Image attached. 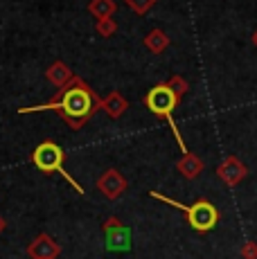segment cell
I'll return each mask as SVG.
<instances>
[{"instance_id":"3957f363","label":"cell","mask_w":257,"mask_h":259,"mask_svg":"<svg viewBox=\"0 0 257 259\" xmlns=\"http://www.w3.org/2000/svg\"><path fill=\"white\" fill-rule=\"evenodd\" d=\"M179 102H181V97H179V95H176L174 91H172L169 83H160V86H154L149 93H147V97H145L147 108H149L154 115L167 119V124H169L172 131H174V138H176V142H179L181 151L187 153V147H185V142H183V138H181V131H179V126H176L174 117H172V113H174V108L179 106Z\"/></svg>"},{"instance_id":"ba28073f","label":"cell","mask_w":257,"mask_h":259,"mask_svg":"<svg viewBox=\"0 0 257 259\" xmlns=\"http://www.w3.org/2000/svg\"><path fill=\"white\" fill-rule=\"evenodd\" d=\"M61 252V246L50 235H38L27 246V255L32 259H57Z\"/></svg>"},{"instance_id":"e0dca14e","label":"cell","mask_w":257,"mask_h":259,"mask_svg":"<svg viewBox=\"0 0 257 259\" xmlns=\"http://www.w3.org/2000/svg\"><path fill=\"white\" fill-rule=\"evenodd\" d=\"M97 29H100L102 36H111V34L115 32V23H113L111 18H106V21H100V25H97Z\"/></svg>"},{"instance_id":"4fadbf2b","label":"cell","mask_w":257,"mask_h":259,"mask_svg":"<svg viewBox=\"0 0 257 259\" xmlns=\"http://www.w3.org/2000/svg\"><path fill=\"white\" fill-rule=\"evenodd\" d=\"M72 74H70V70H68L63 63H54V66L48 70V79L54 83V86H66L68 83V79H70Z\"/></svg>"},{"instance_id":"ac0fdd59","label":"cell","mask_w":257,"mask_h":259,"mask_svg":"<svg viewBox=\"0 0 257 259\" xmlns=\"http://www.w3.org/2000/svg\"><path fill=\"white\" fill-rule=\"evenodd\" d=\"M250 41H253V46L257 48V29H255V32H253V36H250Z\"/></svg>"},{"instance_id":"7a4b0ae2","label":"cell","mask_w":257,"mask_h":259,"mask_svg":"<svg viewBox=\"0 0 257 259\" xmlns=\"http://www.w3.org/2000/svg\"><path fill=\"white\" fill-rule=\"evenodd\" d=\"M149 196L156 198V201L167 203V205H172V207H179V210L185 214L190 228L196 232H210L212 228L219 223V210L215 207V203L205 201V198H199V201L192 203V205H183V203L174 201V198L165 196V194H160V192H149Z\"/></svg>"},{"instance_id":"277c9868","label":"cell","mask_w":257,"mask_h":259,"mask_svg":"<svg viewBox=\"0 0 257 259\" xmlns=\"http://www.w3.org/2000/svg\"><path fill=\"white\" fill-rule=\"evenodd\" d=\"M63 158H66V153H63V149L59 147L57 142H41L32 151V162H34V167H36L38 171H41V174H54V171L61 174V176L66 178L72 187H75V192L83 194L81 185H79L75 178H72L70 174L63 169Z\"/></svg>"},{"instance_id":"9a60e30c","label":"cell","mask_w":257,"mask_h":259,"mask_svg":"<svg viewBox=\"0 0 257 259\" xmlns=\"http://www.w3.org/2000/svg\"><path fill=\"white\" fill-rule=\"evenodd\" d=\"M169 86H172V91L179 95V97H183V95L187 93V81L183 77H172L169 79Z\"/></svg>"},{"instance_id":"2e32d148","label":"cell","mask_w":257,"mask_h":259,"mask_svg":"<svg viewBox=\"0 0 257 259\" xmlns=\"http://www.w3.org/2000/svg\"><path fill=\"white\" fill-rule=\"evenodd\" d=\"M241 259H257V243L255 241H246L241 246Z\"/></svg>"},{"instance_id":"5b68a950","label":"cell","mask_w":257,"mask_h":259,"mask_svg":"<svg viewBox=\"0 0 257 259\" xmlns=\"http://www.w3.org/2000/svg\"><path fill=\"white\" fill-rule=\"evenodd\" d=\"M104 239H106V250L111 252H128L133 246L131 230L117 217L106 219V223H104Z\"/></svg>"},{"instance_id":"8992f818","label":"cell","mask_w":257,"mask_h":259,"mask_svg":"<svg viewBox=\"0 0 257 259\" xmlns=\"http://www.w3.org/2000/svg\"><path fill=\"white\" fill-rule=\"evenodd\" d=\"M217 176H219L228 187H235L248 176V167H246L237 156H228V158H224V162H219Z\"/></svg>"},{"instance_id":"6da1fadb","label":"cell","mask_w":257,"mask_h":259,"mask_svg":"<svg viewBox=\"0 0 257 259\" xmlns=\"http://www.w3.org/2000/svg\"><path fill=\"white\" fill-rule=\"evenodd\" d=\"M50 108H57L70 128H79L93 117V113H95L97 108H102V99L97 97L81 79H72V83L59 95L57 99H50V102L43 104V106L23 108L21 113L50 111Z\"/></svg>"},{"instance_id":"d6986e66","label":"cell","mask_w":257,"mask_h":259,"mask_svg":"<svg viewBox=\"0 0 257 259\" xmlns=\"http://www.w3.org/2000/svg\"><path fill=\"white\" fill-rule=\"evenodd\" d=\"M3 230H5V219L0 217V232H3Z\"/></svg>"},{"instance_id":"52a82bcc","label":"cell","mask_w":257,"mask_h":259,"mask_svg":"<svg viewBox=\"0 0 257 259\" xmlns=\"http://www.w3.org/2000/svg\"><path fill=\"white\" fill-rule=\"evenodd\" d=\"M97 189L108 198V201H115L122 194L126 192V178L122 176L117 169H106L100 178H97Z\"/></svg>"},{"instance_id":"7c38bea8","label":"cell","mask_w":257,"mask_h":259,"mask_svg":"<svg viewBox=\"0 0 257 259\" xmlns=\"http://www.w3.org/2000/svg\"><path fill=\"white\" fill-rule=\"evenodd\" d=\"M91 12L95 14L100 21H106V18H111L113 12H115V3H113V0H93Z\"/></svg>"},{"instance_id":"5bb4252c","label":"cell","mask_w":257,"mask_h":259,"mask_svg":"<svg viewBox=\"0 0 257 259\" xmlns=\"http://www.w3.org/2000/svg\"><path fill=\"white\" fill-rule=\"evenodd\" d=\"M124 3H126L136 14H140V16H142V14H147L151 7H154L156 0H124Z\"/></svg>"},{"instance_id":"9c48e42d","label":"cell","mask_w":257,"mask_h":259,"mask_svg":"<svg viewBox=\"0 0 257 259\" xmlns=\"http://www.w3.org/2000/svg\"><path fill=\"white\" fill-rule=\"evenodd\" d=\"M176 169H179V174H183V176L187 178V181H194V178H199L201 174H203V160H201L196 153H183V158L179 162H176Z\"/></svg>"},{"instance_id":"30bf717a","label":"cell","mask_w":257,"mask_h":259,"mask_svg":"<svg viewBox=\"0 0 257 259\" xmlns=\"http://www.w3.org/2000/svg\"><path fill=\"white\" fill-rule=\"evenodd\" d=\"M145 46L149 48L154 54H160V52H165V50L169 48V36H167L162 29H154V32L145 38Z\"/></svg>"},{"instance_id":"8fae6325","label":"cell","mask_w":257,"mask_h":259,"mask_svg":"<svg viewBox=\"0 0 257 259\" xmlns=\"http://www.w3.org/2000/svg\"><path fill=\"white\" fill-rule=\"evenodd\" d=\"M102 106L106 108V113H108L111 117H120L122 113L126 111L128 104H126V99L122 97L120 93H111V97H108L106 102H102Z\"/></svg>"}]
</instances>
